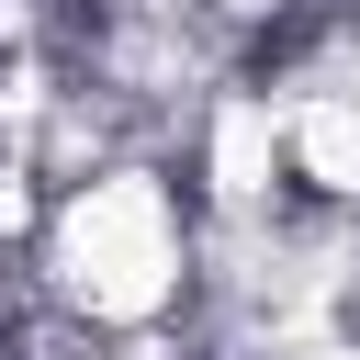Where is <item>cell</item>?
<instances>
[{"instance_id": "1", "label": "cell", "mask_w": 360, "mask_h": 360, "mask_svg": "<svg viewBox=\"0 0 360 360\" xmlns=\"http://www.w3.org/2000/svg\"><path fill=\"white\" fill-rule=\"evenodd\" d=\"M191 236H202V202L180 191L169 158H112L90 180H68L45 202V236H34V270L68 315L90 326H158L180 315L191 292Z\"/></svg>"}]
</instances>
